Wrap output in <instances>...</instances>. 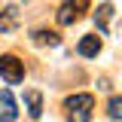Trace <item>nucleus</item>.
Here are the masks:
<instances>
[{"label":"nucleus","instance_id":"obj_4","mask_svg":"<svg viewBox=\"0 0 122 122\" xmlns=\"http://www.w3.org/2000/svg\"><path fill=\"white\" fill-rule=\"evenodd\" d=\"M18 18H21V12H18L15 3L3 6V12H0V34H12V30L18 28Z\"/></svg>","mask_w":122,"mask_h":122},{"label":"nucleus","instance_id":"obj_2","mask_svg":"<svg viewBox=\"0 0 122 122\" xmlns=\"http://www.w3.org/2000/svg\"><path fill=\"white\" fill-rule=\"evenodd\" d=\"M0 76L9 82V86H18L25 79V64L15 58V55H0Z\"/></svg>","mask_w":122,"mask_h":122},{"label":"nucleus","instance_id":"obj_9","mask_svg":"<svg viewBox=\"0 0 122 122\" xmlns=\"http://www.w3.org/2000/svg\"><path fill=\"white\" fill-rule=\"evenodd\" d=\"M107 116L116 119V122L122 119V98H119V95H113V98L107 101Z\"/></svg>","mask_w":122,"mask_h":122},{"label":"nucleus","instance_id":"obj_1","mask_svg":"<svg viewBox=\"0 0 122 122\" xmlns=\"http://www.w3.org/2000/svg\"><path fill=\"white\" fill-rule=\"evenodd\" d=\"M92 110H95V98L92 95H70L64 101V119L67 122H92Z\"/></svg>","mask_w":122,"mask_h":122},{"label":"nucleus","instance_id":"obj_8","mask_svg":"<svg viewBox=\"0 0 122 122\" xmlns=\"http://www.w3.org/2000/svg\"><path fill=\"white\" fill-rule=\"evenodd\" d=\"M30 40H34L37 46H58V43H61V37L55 34V30H43V28L34 30V34H30Z\"/></svg>","mask_w":122,"mask_h":122},{"label":"nucleus","instance_id":"obj_10","mask_svg":"<svg viewBox=\"0 0 122 122\" xmlns=\"http://www.w3.org/2000/svg\"><path fill=\"white\" fill-rule=\"evenodd\" d=\"M89 3H92V0H64L61 6H67V9H73L76 15H82L86 9H89Z\"/></svg>","mask_w":122,"mask_h":122},{"label":"nucleus","instance_id":"obj_5","mask_svg":"<svg viewBox=\"0 0 122 122\" xmlns=\"http://www.w3.org/2000/svg\"><path fill=\"white\" fill-rule=\"evenodd\" d=\"M101 46H104V43H101V37H98V34H86V37L76 43V52H79L82 58H95V55L101 52Z\"/></svg>","mask_w":122,"mask_h":122},{"label":"nucleus","instance_id":"obj_6","mask_svg":"<svg viewBox=\"0 0 122 122\" xmlns=\"http://www.w3.org/2000/svg\"><path fill=\"white\" fill-rule=\"evenodd\" d=\"M25 107H28L30 119H40V116H43V95H40L37 89H28L25 92Z\"/></svg>","mask_w":122,"mask_h":122},{"label":"nucleus","instance_id":"obj_7","mask_svg":"<svg viewBox=\"0 0 122 122\" xmlns=\"http://www.w3.org/2000/svg\"><path fill=\"white\" fill-rule=\"evenodd\" d=\"M110 18H113V3H101L98 12H95V28L101 34H107L110 30Z\"/></svg>","mask_w":122,"mask_h":122},{"label":"nucleus","instance_id":"obj_11","mask_svg":"<svg viewBox=\"0 0 122 122\" xmlns=\"http://www.w3.org/2000/svg\"><path fill=\"white\" fill-rule=\"evenodd\" d=\"M76 18H79V15H76L73 9H67V6H61V9H58V25H73Z\"/></svg>","mask_w":122,"mask_h":122},{"label":"nucleus","instance_id":"obj_3","mask_svg":"<svg viewBox=\"0 0 122 122\" xmlns=\"http://www.w3.org/2000/svg\"><path fill=\"white\" fill-rule=\"evenodd\" d=\"M18 119V104H15L12 92L0 89V122H15Z\"/></svg>","mask_w":122,"mask_h":122}]
</instances>
